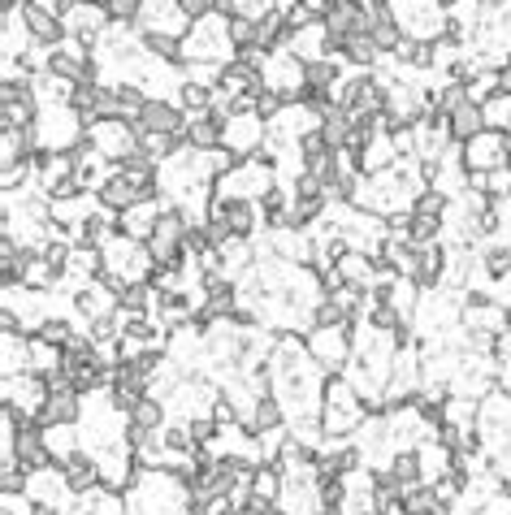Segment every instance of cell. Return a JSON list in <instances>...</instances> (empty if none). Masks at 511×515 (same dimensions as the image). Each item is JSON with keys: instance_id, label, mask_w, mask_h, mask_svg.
Masks as SVG:
<instances>
[{"instance_id": "37", "label": "cell", "mask_w": 511, "mask_h": 515, "mask_svg": "<svg viewBox=\"0 0 511 515\" xmlns=\"http://www.w3.org/2000/svg\"><path fill=\"white\" fill-rule=\"evenodd\" d=\"M390 472H395V481L403 485V494H408L412 485H425L421 481V455L416 451H399L395 459H390Z\"/></svg>"}, {"instance_id": "24", "label": "cell", "mask_w": 511, "mask_h": 515, "mask_svg": "<svg viewBox=\"0 0 511 515\" xmlns=\"http://www.w3.org/2000/svg\"><path fill=\"white\" fill-rule=\"evenodd\" d=\"M74 78H65L57 70H44V74H35L31 78V91H35V100H39V109H48V104H74Z\"/></svg>"}, {"instance_id": "38", "label": "cell", "mask_w": 511, "mask_h": 515, "mask_svg": "<svg viewBox=\"0 0 511 515\" xmlns=\"http://www.w3.org/2000/svg\"><path fill=\"white\" fill-rule=\"evenodd\" d=\"M481 113H486L490 130H511V96H503V91H494V96L481 104Z\"/></svg>"}, {"instance_id": "4", "label": "cell", "mask_w": 511, "mask_h": 515, "mask_svg": "<svg viewBox=\"0 0 511 515\" xmlns=\"http://www.w3.org/2000/svg\"><path fill=\"white\" fill-rule=\"evenodd\" d=\"M239 57L230 39V13L208 9L204 18L191 22V31L182 35V61H208V65H230Z\"/></svg>"}, {"instance_id": "23", "label": "cell", "mask_w": 511, "mask_h": 515, "mask_svg": "<svg viewBox=\"0 0 511 515\" xmlns=\"http://www.w3.org/2000/svg\"><path fill=\"white\" fill-rule=\"evenodd\" d=\"M78 420H83V394L78 390L48 394L44 412H39V425H78Z\"/></svg>"}, {"instance_id": "29", "label": "cell", "mask_w": 511, "mask_h": 515, "mask_svg": "<svg viewBox=\"0 0 511 515\" xmlns=\"http://www.w3.org/2000/svg\"><path fill=\"white\" fill-rule=\"evenodd\" d=\"M447 130H451L455 143H468L473 135H481V130H486V113H481V104L477 100H464L460 109L447 117Z\"/></svg>"}, {"instance_id": "17", "label": "cell", "mask_w": 511, "mask_h": 515, "mask_svg": "<svg viewBox=\"0 0 511 515\" xmlns=\"http://www.w3.org/2000/svg\"><path fill=\"white\" fill-rule=\"evenodd\" d=\"M139 31H148V35H187L191 31V18H187V9L178 5V0H148L139 13Z\"/></svg>"}, {"instance_id": "9", "label": "cell", "mask_w": 511, "mask_h": 515, "mask_svg": "<svg viewBox=\"0 0 511 515\" xmlns=\"http://www.w3.org/2000/svg\"><path fill=\"white\" fill-rule=\"evenodd\" d=\"M260 78H265L269 91H278V96H286V104H291V100L304 96V87H308V61L295 57L291 48H273L265 57Z\"/></svg>"}, {"instance_id": "14", "label": "cell", "mask_w": 511, "mask_h": 515, "mask_svg": "<svg viewBox=\"0 0 511 515\" xmlns=\"http://www.w3.org/2000/svg\"><path fill=\"white\" fill-rule=\"evenodd\" d=\"M44 403H48V381L39 377V373H31V368H26V373L5 377V407H13V412H18L22 425L39 420Z\"/></svg>"}, {"instance_id": "16", "label": "cell", "mask_w": 511, "mask_h": 515, "mask_svg": "<svg viewBox=\"0 0 511 515\" xmlns=\"http://www.w3.org/2000/svg\"><path fill=\"white\" fill-rule=\"evenodd\" d=\"M109 9L100 5V0H78V5H70L61 13V26H65V35H74V39H83V44H96V39L109 31Z\"/></svg>"}, {"instance_id": "10", "label": "cell", "mask_w": 511, "mask_h": 515, "mask_svg": "<svg viewBox=\"0 0 511 515\" xmlns=\"http://www.w3.org/2000/svg\"><path fill=\"white\" fill-rule=\"evenodd\" d=\"M87 139H91V148H96L104 161L122 165L126 156L139 152V139H143V135H139L135 122H126V117H100V122L87 130Z\"/></svg>"}, {"instance_id": "5", "label": "cell", "mask_w": 511, "mask_h": 515, "mask_svg": "<svg viewBox=\"0 0 511 515\" xmlns=\"http://www.w3.org/2000/svg\"><path fill=\"white\" fill-rule=\"evenodd\" d=\"M369 403L351 381L338 373L334 381H325V399H321V425L330 438H356V429L369 420Z\"/></svg>"}, {"instance_id": "21", "label": "cell", "mask_w": 511, "mask_h": 515, "mask_svg": "<svg viewBox=\"0 0 511 515\" xmlns=\"http://www.w3.org/2000/svg\"><path fill=\"white\" fill-rule=\"evenodd\" d=\"M31 48H35V35H31V26H26V18H22V5L5 9V39H0V57H5V65L22 61Z\"/></svg>"}, {"instance_id": "26", "label": "cell", "mask_w": 511, "mask_h": 515, "mask_svg": "<svg viewBox=\"0 0 511 515\" xmlns=\"http://www.w3.org/2000/svg\"><path fill=\"white\" fill-rule=\"evenodd\" d=\"M100 195V204L104 208H113V213H126L130 204H139V200H148V195H143L135 182H130L126 174H117V165H113V174H109V182H104V187L96 191Z\"/></svg>"}, {"instance_id": "22", "label": "cell", "mask_w": 511, "mask_h": 515, "mask_svg": "<svg viewBox=\"0 0 511 515\" xmlns=\"http://www.w3.org/2000/svg\"><path fill=\"white\" fill-rule=\"evenodd\" d=\"M100 195L96 191H78V195H70V200H52V221L57 226H65V230H78L83 221H91L100 213Z\"/></svg>"}, {"instance_id": "1", "label": "cell", "mask_w": 511, "mask_h": 515, "mask_svg": "<svg viewBox=\"0 0 511 515\" xmlns=\"http://www.w3.org/2000/svg\"><path fill=\"white\" fill-rule=\"evenodd\" d=\"M269 377H273V394L286 407V425L308 416H321V399H325V368L312 360L308 338L304 334H282L278 347L269 355Z\"/></svg>"}, {"instance_id": "19", "label": "cell", "mask_w": 511, "mask_h": 515, "mask_svg": "<svg viewBox=\"0 0 511 515\" xmlns=\"http://www.w3.org/2000/svg\"><path fill=\"white\" fill-rule=\"evenodd\" d=\"M187 109L178 100H148V109L139 117V135H187Z\"/></svg>"}, {"instance_id": "33", "label": "cell", "mask_w": 511, "mask_h": 515, "mask_svg": "<svg viewBox=\"0 0 511 515\" xmlns=\"http://www.w3.org/2000/svg\"><path fill=\"white\" fill-rule=\"evenodd\" d=\"M0 368L5 377L26 373L31 368V334H5V351H0Z\"/></svg>"}, {"instance_id": "6", "label": "cell", "mask_w": 511, "mask_h": 515, "mask_svg": "<svg viewBox=\"0 0 511 515\" xmlns=\"http://www.w3.org/2000/svg\"><path fill=\"white\" fill-rule=\"evenodd\" d=\"M278 187V169H273V161L265 152L260 156H247V161H239L230 169V174L217 178V200H247V204H260L265 195Z\"/></svg>"}, {"instance_id": "11", "label": "cell", "mask_w": 511, "mask_h": 515, "mask_svg": "<svg viewBox=\"0 0 511 515\" xmlns=\"http://www.w3.org/2000/svg\"><path fill=\"white\" fill-rule=\"evenodd\" d=\"M265 139H269V117L260 113H234L230 122H221V148L234 152L239 161L265 152Z\"/></svg>"}, {"instance_id": "2", "label": "cell", "mask_w": 511, "mask_h": 515, "mask_svg": "<svg viewBox=\"0 0 511 515\" xmlns=\"http://www.w3.org/2000/svg\"><path fill=\"white\" fill-rule=\"evenodd\" d=\"M477 442H481V451H486L490 468L499 472V481H511V394L503 386L481 399Z\"/></svg>"}, {"instance_id": "32", "label": "cell", "mask_w": 511, "mask_h": 515, "mask_svg": "<svg viewBox=\"0 0 511 515\" xmlns=\"http://www.w3.org/2000/svg\"><path fill=\"white\" fill-rule=\"evenodd\" d=\"M187 148H200V152H213V148H221V122L213 113H204V117H191L187 122Z\"/></svg>"}, {"instance_id": "44", "label": "cell", "mask_w": 511, "mask_h": 515, "mask_svg": "<svg viewBox=\"0 0 511 515\" xmlns=\"http://www.w3.org/2000/svg\"><path fill=\"white\" fill-rule=\"evenodd\" d=\"M35 515H70L65 507H35Z\"/></svg>"}, {"instance_id": "25", "label": "cell", "mask_w": 511, "mask_h": 515, "mask_svg": "<svg viewBox=\"0 0 511 515\" xmlns=\"http://www.w3.org/2000/svg\"><path fill=\"white\" fill-rule=\"evenodd\" d=\"M44 442L52 451V464H70L74 455H83V433H78V425H44Z\"/></svg>"}, {"instance_id": "8", "label": "cell", "mask_w": 511, "mask_h": 515, "mask_svg": "<svg viewBox=\"0 0 511 515\" xmlns=\"http://www.w3.org/2000/svg\"><path fill=\"white\" fill-rule=\"evenodd\" d=\"M35 135H39V148L44 152H70L87 139L83 113H78L74 104H48V109H39V117H35Z\"/></svg>"}, {"instance_id": "30", "label": "cell", "mask_w": 511, "mask_h": 515, "mask_svg": "<svg viewBox=\"0 0 511 515\" xmlns=\"http://www.w3.org/2000/svg\"><path fill=\"white\" fill-rule=\"evenodd\" d=\"M65 481H70V490L74 494H91V490H100V468H96V459H91L87 451L83 455H74L70 464H65Z\"/></svg>"}, {"instance_id": "35", "label": "cell", "mask_w": 511, "mask_h": 515, "mask_svg": "<svg viewBox=\"0 0 511 515\" xmlns=\"http://www.w3.org/2000/svg\"><path fill=\"white\" fill-rule=\"evenodd\" d=\"M286 425V407L278 403V394H265V399L256 403L252 420H247V429L252 433H265V429H282Z\"/></svg>"}, {"instance_id": "18", "label": "cell", "mask_w": 511, "mask_h": 515, "mask_svg": "<svg viewBox=\"0 0 511 515\" xmlns=\"http://www.w3.org/2000/svg\"><path fill=\"white\" fill-rule=\"evenodd\" d=\"M165 208L169 200L165 195H152V200H139V204H130L126 213H117V230L130 234V239H139V243H148L156 226H161V217H165Z\"/></svg>"}, {"instance_id": "20", "label": "cell", "mask_w": 511, "mask_h": 515, "mask_svg": "<svg viewBox=\"0 0 511 515\" xmlns=\"http://www.w3.org/2000/svg\"><path fill=\"white\" fill-rule=\"evenodd\" d=\"M286 48L295 52V57L304 61H321V57H334V44H330V26H325V18L299 26V31H291V39H286Z\"/></svg>"}, {"instance_id": "27", "label": "cell", "mask_w": 511, "mask_h": 515, "mask_svg": "<svg viewBox=\"0 0 511 515\" xmlns=\"http://www.w3.org/2000/svg\"><path fill=\"white\" fill-rule=\"evenodd\" d=\"M334 52H338V57H343L347 65H356V70H373V65L382 61V48L373 44V35H369V31L347 35V39H343V44H338Z\"/></svg>"}, {"instance_id": "3", "label": "cell", "mask_w": 511, "mask_h": 515, "mask_svg": "<svg viewBox=\"0 0 511 515\" xmlns=\"http://www.w3.org/2000/svg\"><path fill=\"white\" fill-rule=\"evenodd\" d=\"M100 252H104V282H109L117 295H122L126 286H135V282H152L156 256H152L148 243H139V239H130V234L117 230Z\"/></svg>"}, {"instance_id": "39", "label": "cell", "mask_w": 511, "mask_h": 515, "mask_svg": "<svg viewBox=\"0 0 511 515\" xmlns=\"http://www.w3.org/2000/svg\"><path fill=\"white\" fill-rule=\"evenodd\" d=\"M230 39H234V48L260 44V22L256 18H239V13H234V18H230Z\"/></svg>"}, {"instance_id": "12", "label": "cell", "mask_w": 511, "mask_h": 515, "mask_svg": "<svg viewBox=\"0 0 511 515\" xmlns=\"http://www.w3.org/2000/svg\"><path fill=\"white\" fill-rule=\"evenodd\" d=\"M308 338V351L312 360H317L325 373H343L347 360H351V347H356V338H351V325H317Z\"/></svg>"}, {"instance_id": "41", "label": "cell", "mask_w": 511, "mask_h": 515, "mask_svg": "<svg viewBox=\"0 0 511 515\" xmlns=\"http://www.w3.org/2000/svg\"><path fill=\"white\" fill-rule=\"evenodd\" d=\"M278 9V0H230V13H239V18H265V13Z\"/></svg>"}, {"instance_id": "28", "label": "cell", "mask_w": 511, "mask_h": 515, "mask_svg": "<svg viewBox=\"0 0 511 515\" xmlns=\"http://www.w3.org/2000/svg\"><path fill=\"white\" fill-rule=\"evenodd\" d=\"M399 511L403 515H451V503L434 490V485H412V490L403 494Z\"/></svg>"}, {"instance_id": "40", "label": "cell", "mask_w": 511, "mask_h": 515, "mask_svg": "<svg viewBox=\"0 0 511 515\" xmlns=\"http://www.w3.org/2000/svg\"><path fill=\"white\" fill-rule=\"evenodd\" d=\"M148 0H104V9H109L113 22H139V13Z\"/></svg>"}, {"instance_id": "34", "label": "cell", "mask_w": 511, "mask_h": 515, "mask_svg": "<svg viewBox=\"0 0 511 515\" xmlns=\"http://www.w3.org/2000/svg\"><path fill=\"white\" fill-rule=\"evenodd\" d=\"M395 57H399V65H408V70H434V44H425V39H408V35H403L399 48H395Z\"/></svg>"}, {"instance_id": "43", "label": "cell", "mask_w": 511, "mask_h": 515, "mask_svg": "<svg viewBox=\"0 0 511 515\" xmlns=\"http://www.w3.org/2000/svg\"><path fill=\"white\" fill-rule=\"evenodd\" d=\"M499 91H503V96H511V65H503V70H499Z\"/></svg>"}, {"instance_id": "36", "label": "cell", "mask_w": 511, "mask_h": 515, "mask_svg": "<svg viewBox=\"0 0 511 515\" xmlns=\"http://www.w3.org/2000/svg\"><path fill=\"white\" fill-rule=\"evenodd\" d=\"M178 104L187 109V117H204V113H213V87H200V83H182L178 91Z\"/></svg>"}, {"instance_id": "13", "label": "cell", "mask_w": 511, "mask_h": 515, "mask_svg": "<svg viewBox=\"0 0 511 515\" xmlns=\"http://www.w3.org/2000/svg\"><path fill=\"white\" fill-rule=\"evenodd\" d=\"M464 165L468 174H490V169L511 165V130H481L464 143Z\"/></svg>"}, {"instance_id": "42", "label": "cell", "mask_w": 511, "mask_h": 515, "mask_svg": "<svg viewBox=\"0 0 511 515\" xmlns=\"http://www.w3.org/2000/svg\"><path fill=\"white\" fill-rule=\"evenodd\" d=\"M178 5L187 9V18H191V22H195V18H204V13L213 9V5H208V0H178Z\"/></svg>"}, {"instance_id": "15", "label": "cell", "mask_w": 511, "mask_h": 515, "mask_svg": "<svg viewBox=\"0 0 511 515\" xmlns=\"http://www.w3.org/2000/svg\"><path fill=\"white\" fill-rule=\"evenodd\" d=\"M117 308H122V295H117L104 277H96V282L74 290V321H78V329H87L91 321H100V316H109Z\"/></svg>"}, {"instance_id": "31", "label": "cell", "mask_w": 511, "mask_h": 515, "mask_svg": "<svg viewBox=\"0 0 511 515\" xmlns=\"http://www.w3.org/2000/svg\"><path fill=\"white\" fill-rule=\"evenodd\" d=\"M369 35H373V44L382 48V52H395L399 48L403 31H399V22H395V13H390V5L369 9Z\"/></svg>"}, {"instance_id": "7", "label": "cell", "mask_w": 511, "mask_h": 515, "mask_svg": "<svg viewBox=\"0 0 511 515\" xmlns=\"http://www.w3.org/2000/svg\"><path fill=\"white\" fill-rule=\"evenodd\" d=\"M390 13H395L403 35L425 39V44H438L451 26V9L442 0H390Z\"/></svg>"}]
</instances>
